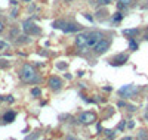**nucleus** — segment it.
<instances>
[{
  "instance_id": "f257e3e1",
  "label": "nucleus",
  "mask_w": 148,
  "mask_h": 140,
  "mask_svg": "<svg viewBox=\"0 0 148 140\" xmlns=\"http://www.w3.org/2000/svg\"><path fill=\"white\" fill-rule=\"evenodd\" d=\"M19 77L24 83H27V84H34V83L40 81V77H39V74H37L36 68L33 65H30V63H24L22 65Z\"/></svg>"
},
{
  "instance_id": "f03ea898",
  "label": "nucleus",
  "mask_w": 148,
  "mask_h": 140,
  "mask_svg": "<svg viewBox=\"0 0 148 140\" xmlns=\"http://www.w3.org/2000/svg\"><path fill=\"white\" fill-rule=\"evenodd\" d=\"M52 27L53 28H58V30H62L64 33H79V31L83 30V25L76 24V22H73V21H62V19L55 21L52 24Z\"/></svg>"
},
{
  "instance_id": "7ed1b4c3",
  "label": "nucleus",
  "mask_w": 148,
  "mask_h": 140,
  "mask_svg": "<svg viewBox=\"0 0 148 140\" xmlns=\"http://www.w3.org/2000/svg\"><path fill=\"white\" fill-rule=\"evenodd\" d=\"M104 39V34L101 31H90L88 33V49H93L98 41Z\"/></svg>"
},
{
  "instance_id": "20e7f679",
  "label": "nucleus",
  "mask_w": 148,
  "mask_h": 140,
  "mask_svg": "<svg viewBox=\"0 0 148 140\" xmlns=\"http://www.w3.org/2000/svg\"><path fill=\"white\" fill-rule=\"evenodd\" d=\"M79 121L82 124H86V125H89V124H93L96 121V115L93 112H82L80 113V117H79Z\"/></svg>"
},
{
  "instance_id": "39448f33",
  "label": "nucleus",
  "mask_w": 148,
  "mask_h": 140,
  "mask_svg": "<svg viewBox=\"0 0 148 140\" xmlns=\"http://www.w3.org/2000/svg\"><path fill=\"white\" fill-rule=\"evenodd\" d=\"M136 92H138V87H136V86L127 84V86H125V87L120 88V90H119V94H120V96H125V97H130V96H133Z\"/></svg>"
},
{
  "instance_id": "423d86ee",
  "label": "nucleus",
  "mask_w": 148,
  "mask_h": 140,
  "mask_svg": "<svg viewBox=\"0 0 148 140\" xmlns=\"http://www.w3.org/2000/svg\"><path fill=\"white\" fill-rule=\"evenodd\" d=\"M110 41L108 40H105V39H102L101 41H98L96 43V46L93 47V50H95V53L96 55H102V53H105L107 52V50L110 49Z\"/></svg>"
},
{
  "instance_id": "0eeeda50",
  "label": "nucleus",
  "mask_w": 148,
  "mask_h": 140,
  "mask_svg": "<svg viewBox=\"0 0 148 140\" xmlns=\"http://www.w3.org/2000/svg\"><path fill=\"white\" fill-rule=\"evenodd\" d=\"M76 44L80 49H88V33H80L76 37Z\"/></svg>"
},
{
  "instance_id": "6e6552de",
  "label": "nucleus",
  "mask_w": 148,
  "mask_h": 140,
  "mask_svg": "<svg viewBox=\"0 0 148 140\" xmlns=\"http://www.w3.org/2000/svg\"><path fill=\"white\" fill-rule=\"evenodd\" d=\"M49 87H51L53 92H58V90H61V87H62V81L58 77H51L49 78Z\"/></svg>"
},
{
  "instance_id": "1a4fd4ad",
  "label": "nucleus",
  "mask_w": 148,
  "mask_h": 140,
  "mask_svg": "<svg viewBox=\"0 0 148 140\" xmlns=\"http://www.w3.org/2000/svg\"><path fill=\"white\" fill-rule=\"evenodd\" d=\"M129 59V56L127 55H125V53H120V55H117L116 58H113L110 60V63L111 65H123V63H126V60Z\"/></svg>"
},
{
  "instance_id": "9d476101",
  "label": "nucleus",
  "mask_w": 148,
  "mask_h": 140,
  "mask_svg": "<svg viewBox=\"0 0 148 140\" xmlns=\"http://www.w3.org/2000/svg\"><path fill=\"white\" fill-rule=\"evenodd\" d=\"M24 31L28 33V34H39V33H40V30L37 28L33 22H30V21L24 22Z\"/></svg>"
},
{
  "instance_id": "9b49d317",
  "label": "nucleus",
  "mask_w": 148,
  "mask_h": 140,
  "mask_svg": "<svg viewBox=\"0 0 148 140\" xmlns=\"http://www.w3.org/2000/svg\"><path fill=\"white\" fill-rule=\"evenodd\" d=\"M15 117H16V113L12 112V111H9V112H6L5 115H3V121H5V122H12V121L15 120Z\"/></svg>"
},
{
  "instance_id": "f8f14e48",
  "label": "nucleus",
  "mask_w": 148,
  "mask_h": 140,
  "mask_svg": "<svg viewBox=\"0 0 148 140\" xmlns=\"http://www.w3.org/2000/svg\"><path fill=\"white\" fill-rule=\"evenodd\" d=\"M138 33H139V30H138V28H133V30H123V35H129V37L136 35Z\"/></svg>"
},
{
  "instance_id": "ddd939ff",
  "label": "nucleus",
  "mask_w": 148,
  "mask_h": 140,
  "mask_svg": "<svg viewBox=\"0 0 148 140\" xmlns=\"http://www.w3.org/2000/svg\"><path fill=\"white\" fill-rule=\"evenodd\" d=\"M129 49H130V50H138V43L135 41L133 39L129 40Z\"/></svg>"
},
{
  "instance_id": "4468645a",
  "label": "nucleus",
  "mask_w": 148,
  "mask_h": 140,
  "mask_svg": "<svg viewBox=\"0 0 148 140\" xmlns=\"http://www.w3.org/2000/svg\"><path fill=\"white\" fill-rule=\"evenodd\" d=\"M121 19H123V14H120V12L114 14V16H113V21H114V22H120Z\"/></svg>"
},
{
  "instance_id": "2eb2a0df",
  "label": "nucleus",
  "mask_w": 148,
  "mask_h": 140,
  "mask_svg": "<svg viewBox=\"0 0 148 140\" xmlns=\"http://www.w3.org/2000/svg\"><path fill=\"white\" fill-rule=\"evenodd\" d=\"M31 94H33L34 97H37V96H40V94H42V90H40L39 87H34L33 90H31Z\"/></svg>"
},
{
  "instance_id": "dca6fc26",
  "label": "nucleus",
  "mask_w": 148,
  "mask_h": 140,
  "mask_svg": "<svg viewBox=\"0 0 148 140\" xmlns=\"http://www.w3.org/2000/svg\"><path fill=\"white\" fill-rule=\"evenodd\" d=\"M113 3V0H98V5H110Z\"/></svg>"
},
{
  "instance_id": "f3484780",
  "label": "nucleus",
  "mask_w": 148,
  "mask_h": 140,
  "mask_svg": "<svg viewBox=\"0 0 148 140\" xmlns=\"http://www.w3.org/2000/svg\"><path fill=\"white\" fill-rule=\"evenodd\" d=\"M119 3H121L123 6H129L132 3V0H119Z\"/></svg>"
},
{
  "instance_id": "a211bd4d",
  "label": "nucleus",
  "mask_w": 148,
  "mask_h": 140,
  "mask_svg": "<svg viewBox=\"0 0 148 140\" xmlns=\"http://www.w3.org/2000/svg\"><path fill=\"white\" fill-rule=\"evenodd\" d=\"M105 136H107V137H114L116 133H114V131H111V130H105Z\"/></svg>"
},
{
  "instance_id": "6ab92c4d",
  "label": "nucleus",
  "mask_w": 148,
  "mask_h": 140,
  "mask_svg": "<svg viewBox=\"0 0 148 140\" xmlns=\"http://www.w3.org/2000/svg\"><path fill=\"white\" fill-rule=\"evenodd\" d=\"M125 127H126V122H125V121H121V122L119 124V127H117V130L121 131V130H125Z\"/></svg>"
},
{
  "instance_id": "aec40b11",
  "label": "nucleus",
  "mask_w": 148,
  "mask_h": 140,
  "mask_svg": "<svg viewBox=\"0 0 148 140\" xmlns=\"http://www.w3.org/2000/svg\"><path fill=\"white\" fill-rule=\"evenodd\" d=\"M8 47H9V44L6 41H0V49H8Z\"/></svg>"
},
{
  "instance_id": "412c9836",
  "label": "nucleus",
  "mask_w": 148,
  "mask_h": 140,
  "mask_svg": "<svg viewBox=\"0 0 148 140\" xmlns=\"http://www.w3.org/2000/svg\"><path fill=\"white\" fill-rule=\"evenodd\" d=\"M5 100H8V102H10V103H12V102H15V99H14V97H12V96H8V97H5Z\"/></svg>"
},
{
  "instance_id": "4be33fe9",
  "label": "nucleus",
  "mask_w": 148,
  "mask_h": 140,
  "mask_svg": "<svg viewBox=\"0 0 148 140\" xmlns=\"http://www.w3.org/2000/svg\"><path fill=\"white\" fill-rule=\"evenodd\" d=\"M3 30H5V24H3L2 21H0V33H2Z\"/></svg>"
},
{
  "instance_id": "5701e85b",
  "label": "nucleus",
  "mask_w": 148,
  "mask_h": 140,
  "mask_svg": "<svg viewBox=\"0 0 148 140\" xmlns=\"http://www.w3.org/2000/svg\"><path fill=\"white\" fill-rule=\"evenodd\" d=\"M84 18H86V19H89V21H93V18H92L90 15H88V14H86V15H84Z\"/></svg>"
},
{
  "instance_id": "b1692460",
  "label": "nucleus",
  "mask_w": 148,
  "mask_h": 140,
  "mask_svg": "<svg viewBox=\"0 0 148 140\" xmlns=\"http://www.w3.org/2000/svg\"><path fill=\"white\" fill-rule=\"evenodd\" d=\"M16 12H18V10L14 9V10H12V15H10V16H14V18H15V16H16Z\"/></svg>"
},
{
  "instance_id": "393cba45",
  "label": "nucleus",
  "mask_w": 148,
  "mask_h": 140,
  "mask_svg": "<svg viewBox=\"0 0 148 140\" xmlns=\"http://www.w3.org/2000/svg\"><path fill=\"white\" fill-rule=\"evenodd\" d=\"M133 125H135V122H129V125H127V127H129V128H133Z\"/></svg>"
},
{
  "instance_id": "a878e982",
  "label": "nucleus",
  "mask_w": 148,
  "mask_h": 140,
  "mask_svg": "<svg viewBox=\"0 0 148 140\" xmlns=\"http://www.w3.org/2000/svg\"><path fill=\"white\" fill-rule=\"evenodd\" d=\"M145 120L148 121V108H147V111H145Z\"/></svg>"
},
{
  "instance_id": "bb28decb",
  "label": "nucleus",
  "mask_w": 148,
  "mask_h": 140,
  "mask_svg": "<svg viewBox=\"0 0 148 140\" xmlns=\"http://www.w3.org/2000/svg\"><path fill=\"white\" fill-rule=\"evenodd\" d=\"M144 39H145V40H148V34H145V37H144Z\"/></svg>"
},
{
  "instance_id": "cd10ccee",
  "label": "nucleus",
  "mask_w": 148,
  "mask_h": 140,
  "mask_svg": "<svg viewBox=\"0 0 148 140\" xmlns=\"http://www.w3.org/2000/svg\"><path fill=\"white\" fill-rule=\"evenodd\" d=\"M65 2H73V0H65Z\"/></svg>"
},
{
  "instance_id": "c85d7f7f",
  "label": "nucleus",
  "mask_w": 148,
  "mask_h": 140,
  "mask_svg": "<svg viewBox=\"0 0 148 140\" xmlns=\"http://www.w3.org/2000/svg\"><path fill=\"white\" fill-rule=\"evenodd\" d=\"M147 3H148V0H147Z\"/></svg>"
}]
</instances>
